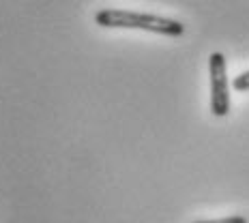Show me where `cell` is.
I'll return each mask as SVG.
<instances>
[{
  "label": "cell",
  "instance_id": "1",
  "mask_svg": "<svg viewBox=\"0 0 249 223\" xmlns=\"http://www.w3.org/2000/svg\"><path fill=\"white\" fill-rule=\"evenodd\" d=\"M95 24L101 28L144 30V33L163 34V37H183L185 34V24L178 19L155 13L129 11V9H99L95 13Z\"/></svg>",
  "mask_w": 249,
  "mask_h": 223
},
{
  "label": "cell",
  "instance_id": "2",
  "mask_svg": "<svg viewBox=\"0 0 249 223\" xmlns=\"http://www.w3.org/2000/svg\"><path fill=\"white\" fill-rule=\"evenodd\" d=\"M211 75V112L213 116L224 118L230 114V84H228V65L221 51H213L209 56Z\"/></svg>",
  "mask_w": 249,
  "mask_h": 223
},
{
  "label": "cell",
  "instance_id": "3",
  "mask_svg": "<svg viewBox=\"0 0 249 223\" xmlns=\"http://www.w3.org/2000/svg\"><path fill=\"white\" fill-rule=\"evenodd\" d=\"M232 88H234L236 92H247L249 90V71L236 75L234 80H232Z\"/></svg>",
  "mask_w": 249,
  "mask_h": 223
},
{
  "label": "cell",
  "instance_id": "4",
  "mask_svg": "<svg viewBox=\"0 0 249 223\" xmlns=\"http://www.w3.org/2000/svg\"><path fill=\"white\" fill-rule=\"evenodd\" d=\"M196 223H249L243 215H230L224 219H211V221H196Z\"/></svg>",
  "mask_w": 249,
  "mask_h": 223
}]
</instances>
